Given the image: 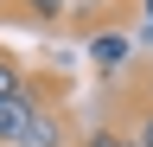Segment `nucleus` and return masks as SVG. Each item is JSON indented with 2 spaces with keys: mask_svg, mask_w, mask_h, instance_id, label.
I'll list each match as a JSON object with an SVG mask.
<instances>
[{
  "mask_svg": "<svg viewBox=\"0 0 153 147\" xmlns=\"http://www.w3.org/2000/svg\"><path fill=\"white\" fill-rule=\"evenodd\" d=\"M38 115H45V109L32 102V90H19V96H0V141H7V147H19V141L32 134V122H38Z\"/></svg>",
  "mask_w": 153,
  "mask_h": 147,
  "instance_id": "obj_1",
  "label": "nucleus"
},
{
  "mask_svg": "<svg viewBox=\"0 0 153 147\" xmlns=\"http://www.w3.org/2000/svg\"><path fill=\"white\" fill-rule=\"evenodd\" d=\"M57 141H64V128H57V115H38V122H32V134L19 141V147H57Z\"/></svg>",
  "mask_w": 153,
  "mask_h": 147,
  "instance_id": "obj_2",
  "label": "nucleus"
},
{
  "mask_svg": "<svg viewBox=\"0 0 153 147\" xmlns=\"http://www.w3.org/2000/svg\"><path fill=\"white\" fill-rule=\"evenodd\" d=\"M19 90H26V70L13 58H0V96H19Z\"/></svg>",
  "mask_w": 153,
  "mask_h": 147,
  "instance_id": "obj_3",
  "label": "nucleus"
},
{
  "mask_svg": "<svg viewBox=\"0 0 153 147\" xmlns=\"http://www.w3.org/2000/svg\"><path fill=\"white\" fill-rule=\"evenodd\" d=\"M89 58L102 64V70H108V64H121V39H96V45H89Z\"/></svg>",
  "mask_w": 153,
  "mask_h": 147,
  "instance_id": "obj_4",
  "label": "nucleus"
},
{
  "mask_svg": "<svg viewBox=\"0 0 153 147\" xmlns=\"http://www.w3.org/2000/svg\"><path fill=\"white\" fill-rule=\"evenodd\" d=\"M64 7H70V0H26V13H32V19H57Z\"/></svg>",
  "mask_w": 153,
  "mask_h": 147,
  "instance_id": "obj_5",
  "label": "nucleus"
},
{
  "mask_svg": "<svg viewBox=\"0 0 153 147\" xmlns=\"http://www.w3.org/2000/svg\"><path fill=\"white\" fill-rule=\"evenodd\" d=\"M83 147H134V141H128V134H108V128H96V134H89Z\"/></svg>",
  "mask_w": 153,
  "mask_h": 147,
  "instance_id": "obj_6",
  "label": "nucleus"
},
{
  "mask_svg": "<svg viewBox=\"0 0 153 147\" xmlns=\"http://www.w3.org/2000/svg\"><path fill=\"white\" fill-rule=\"evenodd\" d=\"M134 147H153V115H140V128H134Z\"/></svg>",
  "mask_w": 153,
  "mask_h": 147,
  "instance_id": "obj_7",
  "label": "nucleus"
},
{
  "mask_svg": "<svg viewBox=\"0 0 153 147\" xmlns=\"http://www.w3.org/2000/svg\"><path fill=\"white\" fill-rule=\"evenodd\" d=\"M76 7H108V0H76Z\"/></svg>",
  "mask_w": 153,
  "mask_h": 147,
  "instance_id": "obj_8",
  "label": "nucleus"
},
{
  "mask_svg": "<svg viewBox=\"0 0 153 147\" xmlns=\"http://www.w3.org/2000/svg\"><path fill=\"white\" fill-rule=\"evenodd\" d=\"M147 19H153V0H147Z\"/></svg>",
  "mask_w": 153,
  "mask_h": 147,
  "instance_id": "obj_9",
  "label": "nucleus"
}]
</instances>
